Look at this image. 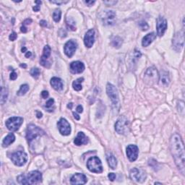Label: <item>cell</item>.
Instances as JSON below:
<instances>
[{
  "label": "cell",
  "instance_id": "4dcf8cb0",
  "mask_svg": "<svg viewBox=\"0 0 185 185\" xmlns=\"http://www.w3.org/2000/svg\"><path fill=\"white\" fill-rule=\"evenodd\" d=\"M29 90V86H28L27 84H25V85H22L21 86H20V90H18V92H17V95L18 96H23L25 95L26 92L28 91Z\"/></svg>",
  "mask_w": 185,
  "mask_h": 185
},
{
  "label": "cell",
  "instance_id": "816d5d0a",
  "mask_svg": "<svg viewBox=\"0 0 185 185\" xmlns=\"http://www.w3.org/2000/svg\"><path fill=\"white\" fill-rule=\"evenodd\" d=\"M73 103H69V104H68V108H70V109H72V107H73Z\"/></svg>",
  "mask_w": 185,
  "mask_h": 185
},
{
  "label": "cell",
  "instance_id": "603a6c76",
  "mask_svg": "<svg viewBox=\"0 0 185 185\" xmlns=\"http://www.w3.org/2000/svg\"><path fill=\"white\" fill-rule=\"evenodd\" d=\"M156 38V35L154 33H151L147 34L145 37H143L142 41V45L144 47H147L151 44Z\"/></svg>",
  "mask_w": 185,
  "mask_h": 185
},
{
  "label": "cell",
  "instance_id": "f907efd6",
  "mask_svg": "<svg viewBox=\"0 0 185 185\" xmlns=\"http://www.w3.org/2000/svg\"><path fill=\"white\" fill-rule=\"evenodd\" d=\"M73 115H74V117H75V119H76L77 120L80 119V116L78 115V114H77L76 113L73 112Z\"/></svg>",
  "mask_w": 185,
  "mask_h": 185
},
{
  "label": "cell",
  "instance_id": "ba28073f",
  "mask_svg": "<svg viewBox=\"0 0 185 185\" xmlns=\"http://www.w3.org/2000/svg\"><path fill=\"white\" fill-rule=\"evenodd\" d=\"M100 18L103 25H113L115 23L116 13L113 10L103 11L100 15Z\"/></svg>",
  "mask_w": 185,
  "mask_h": 185
},
{
  "label": "cell",
  "instance_id": "4316f807",
  "mask_svg": "<svg viewBox=\"0 0 185 185\" xmlns=\"http://www.w3.org/2000/svg\"><path fill=\"white\" fill-rule=\"evenodd\" d=\"M8 90L7 88H5L2 86L1 88V97H0V102H1L2 105H4L6 103L7 98H8Z\"/></svg>",
  "mask_w": 185,
  "mask_h": 185
},
{
  "label": "cell",
  "instance_id": "ffe728a7",
  "mask_svg": "<svg viewBox=\"0 0 185 185\" xmlns=\"http://www.w3.org/2000/svg\"><path fill=\"white\" fill-rule=\"evenodd\" d=\"M85 70V65L83 62L76 61L70 64V71L73 74L82 73Z\"/></svg>",
  "mask_w": 185,
  "mask_h": 185
},
{
  "label": "cell",
  "instance_id": "d590c367",
  "mask_svg": "<svg viewBox=\"0 0 185 185\" xmlns=\"http://www.w3.org/2000/svg\"><path fill=\"white\" fill-rule=\"evenodd\" d=\"M108 177H109V180L112 181V182H114L116 179V174L114 173H109L108 175Z\"/></svg>",
  "mask_w": 185,
  "mask_h": 185
},
{
  "label": "cell",
  "instance_id": "74e56055",
  "mask_svg": "<svg viewBox=\"0 0 185 185\" xmlns=\"http://www.w3.org/2000/svg\"><path fill=\"white\" fill-rule=\"evenodd\" d=\"M69 1H50V2L52 4H56V5H62V4H65L67 3Z\"/></svg>",
  "mask_w": 185,
  "mask_h": 185
},
{
  "label": "cell",
  "instance_id": "d6a6232c",
  "mask_svg": "<svg viewBox=\"0 0 185 185\" xmlns=\"http://www.w3.org/2000/svg\"><path fill=\"white\" fill-rule=\"evenodd\" d=\"M31 75L34 78H38L40 75V70L38 68H33L31 70Z\"/></svg>",
  "mask_w": 185,
  "mask_h": 185
},
{
  "label": "cell",
  "instance_id": "1f68e13d",
  "mask_svg": "<svg viewBox=\"0 0 185 185\" xmlns=\"http://www.w3.org/2000/svg\"><path fill=\"white\" fill-rule=\"evenodd\" d=\"M61 15H62V12L60 9H57V10H54L53 13V19L54 20L56 23H58V22L60 21L61 20Z\"/></svg>",
  "mask_w": 185,
  "mask_h": 185
},
{
  "label": "cell",
  "instance_id": "7402d4cb",
  "mask_svg": "<svg viewBox=\"0 0 185 185\" xmlns=\"http://www.w3.org/2000/svg\"><path fill=\"white\" fill-rule=\"evenodd\" d=\"M50 83H51V86L53 87L54 89L57 90V91L62 90L63 89V83L62 80L59 78V77H52L51 79V81H50Z\"/></svg>",
  "mask_w": 185,
  "mask_h": 185
},
{
  "label": "cell",
  "instance_id": "277c9868",
  "mask_svg": "<svg viewBox=\"0 0 185 185\" xmlns=\"http://www.w3.org/2000/svg\"><path fill=\"white\" fill-rule=\"evenodd\" d=\"M44 135H45V132L39 127H36L34 125L28 126L26 130V139L29 143H31L38 136H42Z\"/></svg>",
  "mask_w": 185,
  "mask_h": 185
},
{
  "label": "cell",
  "instance_id": "cb8c5ba5",
  "mask_svg": "<svg viewBox=\"0 0 185 185\" xmlns=\"http://www.w3.org/2000/svg\"><path fill=\"white\" fill-rule=\"evenodd\" d=\"M15 137L13 133H9L3 140L2 146L4 148L8 147L15 141Z\"/></svg>",
  "mask_w": 185,
  "mask_h": 185
},
{
  "label": "cell",
  "instance_id": "4fadbf2b",
  "mask_svg": "<svg viewBox=\"0 0 185 185\" xmlns=\"http://www.w3.org/2000/svg\"><path fill=\"white\" fill-rule=\"evenodd\" d=\"M130 177L137 182H143L146 179V174L142 170L134 168L130 171Z\"/></svg>",
  "mask_w": 185,
  "mask_h": 185
},
{
  "label": "cell",
  "instance_id": "f546056e",
  "mask_svg": "<svg viewBox=\"0 0 185 185\" xmlns=\"http://www.w3.org/2000/svg\"><path fill=\"white\" fill-rule=\"evenodd\" d=\"M67 26L71 31H75L76 30V26H75V22L72 18H67Z\"/></svg>",
  "mask_w": 185,
  "mask_h": 185
},
{
  "label": "cell",
  "instance_id": "44dd1931",
  "mask_svg": "<svg viewBox=\"0 0 185 185\" xmlns=\"http://www.w3.org/2000/svg\"><path fill=\"white\" fill-rule=\"evenodd\" d=\"M88 142V138L86 136V135L82 132H80L77 134L75 140H74V143L76 145H87Z\"/></svg>",
  "mask_w": 185,
  "mask_h": 185
},
{
  "label": "cell",
  "instance_id": "bcb514c9",
  "mask_svg": "<svg viewBox=\"0 0 185 185\" xmlns=\"http://www.w3.org/2000/svg\"><path fill=\"white\" fill-rule=\"evenodd\" d=\"M77 112L78 113H82L83 112V108L81 105H79V106L77 107Z\"/></svg>",
  "mask_w": 185,
  "mask_h": 185
},
{
  "label": "cell",
  "instance_id": "db71d44e",
  "mask_svg": "<svg viewBox=\"0 0 185 185\" xmlns=\"http://www.w3.org/2000/svg\"><path fill=\"white\" fill-rule=\"evenodd\" d=\"M26 51V48L23 47L22 48V52H25Z\"/></svg>",
  "mask_w": 185,
  "mask_h": 185
},
{
  "label": "cell",
  "instance_id": "681fc988",
  "mask_svg": "<svg viewBox=\"0 0 185 185\" xmlns=\"http://www.w3.org/2000/svg\"><path fill=\"white\" fill-rule=\"evenodd\" d=\"M31 55H32V54H31V52H30V51H27L26 54H25V57L26 58H29V57H31Z\"/></svg>",
  "mask_w": 185,
  "mask_h": 185
},
{
  "label": "cell",
  "instance_id": "7dc6e473",
  "mask_svg": "<svg viewBox=\"0 0 185 185\" xmlns=\"http://www.w3.org/2000/svg\"><path fill=\"white\" fill-rule=\"evenodd\" d=\"M42 116H43V114H42V113L39 112V111H37L36 112V116L38 119H41V118L42 117Z\"/></svg>",
  "mask_w": 185,
  "mask_h": 185
},
{
  "label": "cell",
  "instance_id": "9a60e30c",
  "mask_svg": "<svg viewBox=\"0 0 185 185\" xmlns=\"http://www.w3.org/2000/svg\"><path fill=\"white\" fill-rule=\"evenodd\" d=\"M77 47V44L76 42H75L73 40H70L69 41H67L65 44L64 47V54L67 56L68 57H72L75 54V51H76Z\"/></svg>",
  "mask_w": 185,
  "mask_h": 185
},
{
  "label": "cell",
  "instance_id": "d4e9b609",
  "mask_svg": "<svg viewBox=\"0 0 185 185\" xmlns=\"http://www.w3.org/2000/svg\"><path fill=\"white\" fill-rule=\"evenodd\" d=\"M106 160L111 169H115L116 166H117V161H116L115 156H114V155H112V153H109V154H107L106 155Z\"/></svg>",
  "mask_w": 185,
  "mask_h": 185
},
{
  "label": "cell",
  "instance_id": "f6af8a7d",
  "mask_svg": "<svg viewBox=\"0 0 185 185\" xmlns=\"http://www.w3.org/2000/svg\"><path fill=\"white\" fill-rule=\"evenodd\" d=\"M41 7H40V5H36L35 7H33V10L35 11V12H38V11L40 10Z\"/></svg>",
  "mask_w": 185,
  "mask_h": 185
},
{
  "label": "cell",
  "instance_id": "e0dca14e",
  "mask_svg": "<svg viewBox=\"0 0 185 185\" xmlns=\"http://www.w3.org/2000/svg\"><path fill=\"white\" fill-rule=\"evenodd\" d=\"M139 150L135 145H129L127 148V155L130 161H135L138 157Z\"/></svg>",
  "mask_w": 185,
  "mask_h": 185
},
{
  "label": "cell",
  "instance_id": "83f0119b",
  "mask_svg": "<svg viewBox=\"0 0 185 185\" xmlns=\"http://www.w3.org/2000/svg\"><path fill=\"white\" fill-rule=\"evenodd\" d=\"M84 80V78L83 77H80V78L77 79L76 80H75L73 83V87L74 88V90H75L76 91H80V90H82L83 86L81 85V83L83 82Z\"/></svg>",
  "mask_w": 185,
  "mask_h": 185
},
{
  "label": "cell",
  "instance_id": "c3c4849f",
  "mask_svg": "<svg viewBox=\"0 0 185 185\" xmlns=\"http://www.w3.org/2000/svg\"><path fill=\"white\" fill-rule=\"evenodd\" d=\"M20 31H21V32L22 33H27V31H28V30H27V28L25 27V26H22L21 28H20Z\"/></svg>",
  "mask_w": 185,
  "mask_h": 185
},
{
  "label": "cell",
  "instance_id": "7bdbcfd3",
  "mask_svg": "<svg viewBox=\"0 0 185 185\" xmlns=\"http://www.w3.org/2000/svg\"><path fill=\"white\" fill-rule=\"evenodd\" d=\"M31 23H32V20H31V19H26L25 20V21L23 22V25L25 26V25H29V24H31Z\"/></svg>",
  "mask_w": 185,
  "mask_h": 185
},
{
  "label": "cell",
  "instance_id": "8d00e7d4",
  "mask_svg": "<svg viewBox=\"0 0 185 185\" xmlns=\"http://www.w3.org/2000/svg\"><path fill=\"white\" fill-rule=\"evenodd\" d=\"M17 37H18V36H17V33L15 32H13L10 35V37H9V38H10V40L12 41H14L15 40H16Z\"/></svg>",
  "mask_w": 185,
  "mask_h": 185
},
{
  "label": "cell",
  "instance_id": "ee69618b",
  "mask_svg": "<svg viewBox=\"0 0 185 185\" xmlns=\"http://www.w3.org/2000/svg\"><path fill=\"white\" fill-rule=\"evenodd\" d=\"M40 25L42 27H46L47 26V22L46 20H41L40 21Z\"/></svg>",
  "mask_w": 185,
  "mask_h": 185
},
{
  "label": "cell",
  "instance_id": "6da1fadb",
  "mask_svg": "<svg viewBox=\"0 0 185 185\" xmlns=\"http://www.w3.org/2000/svg\"><path fill=\"white\" fill-rule=\"evenodd\" d=\"M170 150L173 156L176 165L182 173L184 175V148L182 138L177 133H175L170 139Z\"/></svg>",
  "mask_w": 185,
  "mask_h": 185
},
{
  "label": "cell",
  "instance_id": "836d02e7",
  "mask_svg": "<svg viewBox=\"0 0 185 185\" xmlns=\"http://www.w3.org/2000/svg\"><path fill=\"white\" fill-rule=\"evenodd\" d=\"M138 25L139 27L141 28L142 31H147L148 29L149 28L148 25V23L145 21H140V23H139Z\"/></svg>",
  "mask_w": 185,
  "mask_h": 185
},
{
  "label": "cell",
  "instance_id": "8fae6325",
  "mask_svg": "<svg viewBox=\"0 0 185 185\" xmlns=\"http://www.w3.org/2000/svg\"><path fill=\"white\" fill-rule=\"evenodd\" d=\"M11 160L15 166H23L28 161V155L23 151H18L11 155Z\"/></svg>",
  "mask_w": 185,
  "mask_h": 185
},
{
  "label": "cell",
  "instance_id": "7a4b0ae2",
  "mask_svg": "<svg viewBox=\"0 0 185 185\" xmlns=\"http://www.w3.org/2000/svg\"><path fill=\"white\" fill-rule=\"evenodd\" d=\"M18 181L21 184H36L42 182V174L38 171L29 172L27 175L21 174L18 177Z\"/></svg>",
  "mask_w": 185,
  "mask_h": 185
},
{
  "label": "cell",
  "instance_id": "d6986e66",
  "mask_svg": "<svg viewBox=\"0 0 185 185\" xmlns=\"http://www.w3.org/2000/svg\"><path fill=\"white\" fill-rule=\"evenodd\" d=\"M88 181L86 176L83 174L77 173L74 174L70 179L72 184H85Z\"/></svg>",
  "mask_w": 185,
  "mask_h": 185
},
{
  "label": "cell",
  "instance_id": "60d3db41",
  "mask_svg": "<svg viewBox=\"0 0 185 185\" xmlns=\"http://www.w3.org/2000/svg\"><path fill=\"white\" fill-rule=\"evenodd\" d=\"M41 96L44 99H47L49 97V92L46 91V90H44V91L41 92Z\"/></svg>",
  "mask_w": 185,
  "mask_h": 185
},
{
  "label": "cell",
  "instance_id": "7c38bea8",
  "mask_svg": "<svg viewBox=\"0 0 185 185\" xmlns=\"http://www.w3.org/2000/svg\"><path fill=\"white\" fill-rule=\"evenodd\" d=\"M156 29L157 34L158 36L161 37L165 33L167 29V21L164 17L159 16L156 20Z\"/></svg>",
  "mask_w": 185,
  "mask_h": 185
},
{
  "label": "cell",
  "instance_id": "ab89813d",
  "mask_svg": "<svg viewBox=\"0 0 185 185\" xmlns=\"http://www.w3.org/2000/svg\"><path fill=\"white\" fill-rule=\"evenodd\" d=\"M17 77H18V75H17V73L13 70V72L10 74V80H15L17 79Z\"/></svg>",
  "mask_w": 185,
  "mask_h": 185
},
{
  "label": "cell",
  "instance_id": "f35d334b",
  "mask_svg": "<svg viewBox=\"0 0 185 185\" xmlns=\"http://www.w3.org/2000/svg\"><path fill=\"white\" fill-rule=\"evenodd\" d=\"M103 3L106 4V5H110V6H112V5H116V3H117V2L116 1H104L103 2Z\"/></svg>",
  "mask_w": 185,
  "mask_h": 185
},
{
  "label": "cell",
  "instance_id": "2e32d148",
  "mask_svg": "<svg viewBox=\"0 0 185 185\" xmlns=\"http://www.w3.org/2000/svg\"><path fill=\"white\" fill-rule=\"evenodd\" d=\"M50 55H51V48L49 45H46L44 46V51H43V54H42L40 60V64L44 67L49 68L51 64L47 61L48 59L49 58Z\"/></svg>",
  "mask_w": 185,
  "mask_h": 185
},
{
  "label": "cell",
  "instance_id": "e575fe53",
  "mask_svg": "<svg viewBox=\"0 0 185 185\" xmlns=\"http://www.w3.org/2000/svg\"><path fill=\"white\" fill-rule=\"evenodd\" d=\"M54 100L53 99H50L49 101H47L45 105V107L46 109H50L52 107V106L54 105Z\"/></svg>",
  "mask_w": 185,
  "mask_h": 185
},
{
  "label": "cell",
  "instance_id": "f5cc1de1",
  "mask_svg": "<svg viewBox=\"0 0 185 185\" xmlns=\"http://www.w3.org/2000/svg\"><path fill=\"white\" fill-rule=\"evenodd\" d=\"M20 67H23V68H26L27 67V65L25 64H20Z\"/></svg>",
  "mask_w": 185,
  "mask_h": 185
},
{
  "label": "cell",
  "instance_id": "8992f818",
  "mask_svg": "<svg viewBox=\"0 0 185 185\" xmlns=\"http://www.w3.org/2000/svg\"><path fill=\"white\" fill-rule=\"evenodd\" d=\"M184 43V31L177 32L174 36L172 39V47L177 52L182 51Z\"/></svg>",
  "mask_w": 185,
  "mask_h": 185
},
{
  "label": "cell",
  "instance_id": "5b68a950",
  "mask_svg": "<svg viewBox=\"0 0 185 185\" xmlns=\"http://www.w3.org/2000/svg\"><path fill=\"white\" fill-rule=\"evenodd\" d=\"M87 168L92 173L100 174L103 171V166L101 160L98 157H92L87 162Z\"/></svg>",
  "mask_w": 185,
  "mask_h": 185
},
{
  "label": "cell",
  "instance_id": "5bb4252c",
  "mask_svg": "<svg viewBox=\"0 0 185 185\" xmlns=\"http://www.w3.org/2000/svg\"><path fill=\"white\" fill-rule=\"evenodd\" d=\"M57 126L59 127L60 132L62 135H69L71 132V127H70V124L64 118H61L60 121L57 122Z\"/></svg>",
  "mask_w": 185,
  "mask_h": 185
},
{
  "label": "cell",
  "instance_id": "f1b7e54d",
  "mask_svg": "<svg viewBox=\"0 0 185 185\" xmlns=\"http://www.w3.org/2000/svg\"><path fill=\"white\" fill-rule=\"evenodd\" d=\"M122 44V39L119 36H114L112 40V45L114 47L119 49Z\"/></svg>",
  "mask_w": 185,
  "mask_h": 185
},
{
  "label": "cell",
  "instance_id": "b9f144b4",
  "mask_svg": "<svg viewBox=\"0 0 185 185\" xmlns=\"http://www.w3.org/2000/svg\"><path fill=\"white\" fill-rule=\"evenodd\" d=\"M84 2H85V4H86L88 6L90 7V6H92V5H93V4L95 3L96 2L95 1H84Z\"/></svg>",
  "mask_w": 185,
  "mask_h": 185
},
{
  "label": "cell",
  "instance_id": "30bf717a",
  "mask_svg": "<svg viewBox=\"0 0 185 185\" xmlns=\"http://www.w3.org/2000/svg\"><path fill=\"white\" fill-rule=\"evenodd\" d=\"M144 79H145V82L149 85H153L156 83L159 79V75L157 70L155 67L148 68L146 70Z\"/></svg>",
  "mask_w": 185,
  "mask_h": 185
},
{
  "label": "cell",
  "instance_id": "484cf974",
  "mask_svg": "<svg viewBox=\"0 0 185 185\" xmlns=\"http://www.w3.org/2000/svg\"><path fill=\"white\" fill-rule=\"evenodd\" d=\"M159 78H160V82L161 84L163 85V86H169V83H170V78L169 76V74L166 72H161V75L159 76Z\"/></svg>",
  "mask_w": 185,
  "mask_h": 185
},
{
  "label": "cell",
  "instance_id": "ac0fdd59",
  "mask_svg": "<svg viewBox=\"0 0 185 185\" xmlns=\"http://www.w3.org/2000/svg\"><path fill=\"white\" fill-rule=\"evenodd\" d=\"M95 42V31L90 29L86 33L84 37V44L86 47L91 48Z\"/></svg>",
  "mask_w": 185,
  "mask_h": 185
},
{
  "label": "cell",
  "instance_id": "3957f363",
  "mask_svg": "<svg viewBox=\"0 0 185 185\" xmlns=\"http://www.w3.org/2000/svg\"><path fill=\"white\" fill-rule=\"evenodd\" d=\"M106 92L109 99L112 101V106L114 110L119 112V109L120 108V103L119 94H118L117 89L116 88V87L113 86L112 84L108 83L106 86Z\"/></svg>",
  "mask_w": 185,
  "mask_h": 185
},
{
  "label": "cell",
  "instance_id": "52a82bcc",
  "mask_svg": "<svg viewBox=\"0 0 185 185\" xmlns=\"http://www.w3.org/2000/svg\"><path fill=\"white\" fill-rule=\"evenodd\" d=\"M115 130L120 135H126L129 132V122L125 116H121L116 121Z\"/></svg>",
  "mask_w": 185,
  "mask_h": 185
},
{
  "label": "cell",
  "instance_id": "9c48e42d",
  "mask_svg": "<svg viewBox=\"0 0 185 185\" xmlns=\"http://www.w3.org/2000/svg\"><path fill=\"white\" fill-rule=\"evenodd\" d=\"M23 123V119L22 117H17V116H13L8 119L5 122L6 127L11 132H16L18 131L22 124Z\"/></svg>",
  "mask_w": 185,
  "mask_h": 185
}]
</instances>
